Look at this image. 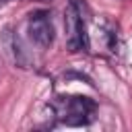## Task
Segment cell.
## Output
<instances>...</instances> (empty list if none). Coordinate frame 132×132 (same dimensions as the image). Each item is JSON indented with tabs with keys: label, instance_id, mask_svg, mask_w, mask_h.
I'll use <instances>...</instances> for the list:
<instances>
[{
	"label": "cell",
	"instance_id": "3",
	"mask_svg": "<svg viewBox=\"0 0 132 132\" xmlns=\"http://www.w3.org/2000/svg\"><path fill=\"white\" fill-rule=\"evenodd\" d=\"M27 33H29V39L37 47L47 50L54 43L52 14L47 10H35V12H31L29 14V21H27Z\"/></svg>",
	"mask_w": 132,
	"mask_h": 132
},
{
	"label": "cell",
	"instance_id": "4",
	"mask_svg": "<svg viewBox=\"0 0 132 132\" xmlns=\"http://www.w3.org/2000/svg\"><path fill=\"white\" fill-rule=\"evenodd\" d=\"M6 2H10V0H0V6H4Z\"/></svg>",
	"mask_w": 132,
	"mask_h": 132
},
{
	"label": "cell",
	"instance_id": "1",
	"mask_svg": "<svg viewBox=\"0 0 132 132\" xmlns=\"http://www.w3.org/2000/svg\"><path fill=\"white\" fill-rule=\"evenodd\" d=\"M47 107L58 124L70 128L89 126L97 113V103L85 95H58Z\"/></svg>",
	"mask_w": 132,
	"mask_h": 132
},
{
	"label": "cell",
	"instance_id": "2",
	"mask_svg": "<svg viewBox=\"0 0 132 132\" xmlns=\"http://www.w3.org/2000/svg\"><path fill=\"white\" fill-rule=\"evenodd\" d=\"M64 29H66V47L68 52L76 54L85 47L87 33H85V21L82 12L76 0H70L66 10H64Z\"/></svg>",
	"mask_w": 132,
	"mask_h": 132
}]
</instances>
